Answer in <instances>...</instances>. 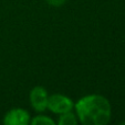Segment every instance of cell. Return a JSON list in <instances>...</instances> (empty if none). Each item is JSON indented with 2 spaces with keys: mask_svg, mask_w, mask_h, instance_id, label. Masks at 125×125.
I'll return each instance as SVG.
<instances>
[{
  "mask_svg": "<svg viewBox=\"0 0 125 125\" xmlns=\"http://www.w3.org/2000/svg\"><path fill=\"white\" fill-rule=\"evenodd\" d=\"M30 120V113L27 110L22 108H15L4 114L2 122L4 125H28Z\"/></svg>",
  "mask_w": 125,
  "mask_h": 125,
  "instance_id": "obj_4",
  "label": "cell"
},
{
  "mask_svg": "<svg viewBox=\"0 0 125 125\" xmlns=\"http://www.w3.org/2000/svg\"><path fill=\"white\" fill-rule=\"evenodd\" d=\"M74 109V102L68 95L62 93H54L49 95L48 100V110H50L54 114H62V113L72 111Z\"/></svg>",
  "mask_w": 125,
  "mask_h": 125,
  "instance_id": "obj_2",
  "label": "cell"
},
{
  "mask_svg": "<svg viewBox=\"0 0 125 125\" xmlns=\"http://www.w3.org/2000/svg\"><path fill=\"white\" fill-rule=\"evenodd\" d=\"M29 100L32 109L35 112L42 113L48 109L49 93L47 89L42 86H35L31 89L29 93Z\"/></svg>",
  "mask_w": 125,
  "mask_h": 125,
  "instance_id": "obj_3",
  "label": "cell"
},
{
  "mask_svg": "<svg viewBox=\"0 0 125 125\" xmlns=\"http://www.w3.org/2000/svg\"><path fill=\"white\" fill-rule=\"evenodd\" d=\"M57 123L59 125H77L79 123V120H78L75 113H73L72 111H69V112L62 113L59 115Z\"/></svg>",
  "mask_w": 125,
  "mask_h": 125,
  "instance_id": "obj_5",
  "label": "cell"
},
{
  "mask_svg": "<svg viewBox=\"0 0 125 125\" xmlns=\"http://www.w3.org/2000/svg\"><path fill=\"white\" fill-rule=\"evenodd\" d=\"M122 124H125V121H124V122H122Z\"/></svg>",
  "mask_w": 125,
  "mask_h": 125,
  "instance_id": "obj_8",
  "label": "cell"
},
{
  "mask_svg": "<svg viewBox=\"0 0 125 125\" xmlns=\"http://www.w3.org/2000/svg\"><path fill=\"white\" fill-rule=\"evenodd\" d=\"M30 124L31 125H54L55 121L52 117L48 116V115L40 114V115H37V116H33L30 120Z\"/></svg>",
  "mask_w": 125,
  "mask_h": 125,
  "instance_id": "obj_6",
  "label": "cell"
},
{
  "mask_svg": "<svg viewBox=\"0 0 125 125\" xmlns=\"http://www.w3.org/2000/svg\"><path fill=\"white\" fill-rule=\"evenodd\" d=\"M74 110L79 123L83 125H105L112 115L110 101L96 93L80 98L74 103Z\"/></svg>",
  "mask_w": 125,
  "mask_h": 125,
  "instance_id": "obj_1",
  "label": "cell"
},
{
  "mask_svg": "<svg viewBox=\"0 0 125 125\" xmlns=\"http://www.w3.org/2000/svg\"><path fill=\"white\" fill-rule=\"evenodd\" d=\"M51 7H62L66 2V0H44Z\"/></svg>",
  "mask_w": 125,
  "mask_h": 125,
  "instance_id": "obj_7",
  "label": "cell"
}]
</instances>
